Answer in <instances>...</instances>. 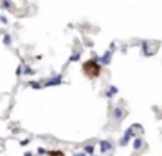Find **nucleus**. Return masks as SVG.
<instances>
[{"instance_id": "f03ea898", "label": "nucleus", "mask_w": 162, "mask_h": 156, "mask_svg": "<svg viewBox=\"0 0 162 156\" xmlns=\"http://www.w3.org/2000/svg\"><path fill=\"white\" fill-rule=\"evenodd\" d=\"M49 156H65V153H63V151H51V153H49Z\"/></svg>"}, {"instance_id": "f257e3e1", "label": "nucleus", "mask_w": 162, "mask_h": 156, "mask_svg": "<svg viewBox=\"0 0 162 156\" xmlns=\"http://www.w3.org/2000/svg\"><path fill=\"white\" fill-rule=\"evenodd\" d=\"M82 68H84V73L87 75L89 78H98V76H100V73H101V66L98 64L94 59L86 61Z\"/></svg>"}]
</instances>
